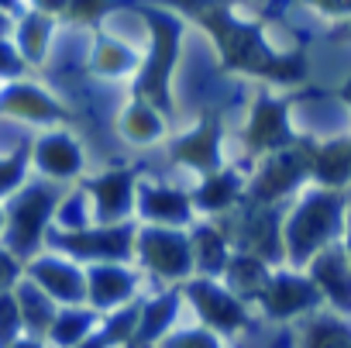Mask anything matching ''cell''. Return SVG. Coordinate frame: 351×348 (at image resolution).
Segmentation results:
<instances>
[{
	"label": "cell",
	"instance_id": "603a6c76",
	"mask_svg": "<svg viewBox=\"0 0 351 348\" xmlns=\"http://www.w3.org/2000/svg\"><path fill=\"white\" fill-rule=\"evenodd\" d=\"M35 159H38V165L49 172V176H56V180H69V176H76V172L83 169V148L66 131L45 135L38 141V148H35Z\"/></svg>",
	"mask_w": 351,
	"mask_h": 348
},
{
	"label": "cell",
	"instance_id": "7a4b0ae2",
	"mask_svg": "<svg viewBox=\"0 0 351 348\" xmlns=\"http://www.w3.org/2000/svg\"><path fill=\"white\" fill-rule=\"evenodd\" d=\"M348 207H351L348 190H324V187L300 190L293 207H286V218H282L286 266L306 269L317 252L337 245L344 238Z\"/></svg>",
	"mask_w": 351,
	"mask_h": 348
},
{
	"label": "cell",
	"instance_id": "7c38bea8",
	"mask_svg": "<svg viewBox=\"0 0 351 348\" xmlns=\"http://www.w3.org/2000/svg\"><path fill=\"white\" fill-rule=\"evenodd\" d=\"M138 169H128V165H114L100 176L86 180L83 190L93 204V221L97 224H124L131 221L134 214V204H138Z\"/></svg>",
	"mask_w": 351,
	"mask_h": 348
},
{
	"label": "cell",
	"instance_id": "cb8c5ba5",
	"mask_svg": "<svg viewBox=\"0 0 351 348\" xmlns=\"http://www.w3.org/2000/svg\"><path fill=\"white\" fill-rule=\"evenodd\" d=\"M117 128L121 135L131 141V145H155L169 135V124H165V114H158L152 104L131 97L117 117Z\"/></svg>",
	"mask_w": 351,
	"mask_h": 348
},
{
	"label": "cell",
	"instance_id": "484cf974",
	"mask_svg": "<svg viewBox=\"0 0 351 348\" xmlns=\"http://www.w3.org/2000/svg\"><path fill=\"white\" fill-rule=\"evenodd\" d=\"M90 62H93V73H97V76H104V80H124V76H134V73L141 69L145 56L134 52L128 42L107 35V38H100V42L93 45Z\"/></svg>",
	"mask_w": 351,
	"mask_h": 348
},
{
	"label": "cell",
	"instance_id": "f35d334b",
	"mask_svg": "<svg viewBox=\"0 0 351 348\" xmlns=\"http://www.w3.org/2000/svg\"><path fill=\"white\" fill-rule=\"evenodd\" d=\"M337 35H341V38H351V21H344V25H341V32H337Z\"/></svg>",
	"mask_w": 351,
	"mask_h": 348
},
{
	"label": "cell",
	"instance_id": "52a82bcc",
	"mask_svg": "<svg viewBox=\"0 0 351 348\" xmlns=\"http://www.w3.org/2000/svg\"><path fill=\"white\" fill-rule=\"evenodd\" d=\"M183 297L193 307L200 327L214 331V334H238L252 327V303H245L241 297H234L221 279H207V276H193L183 283Z\"/></svg>",
	"mask_w": 351,
	"mask_h": 348
},
{
	"label": "cell",
	"instance_id": "3957f363",
	"mask_svg": "<svg viewBox=\"0 0 351 348\" xmlns=\"http://www.w3.org/2000/svg\"><path fill=\"white\" fill-rule=\"evenodd\" d=\"M141 14L148 21L152 45L134 76V97L152 104L158 114H172V66L180 59V42H183L186 25L169 8H145Z\"/></svg>",
	"mask_w": 351,
	"mask_h": 348
},
{
	"label": "cell",
	"instance_id": "5bb4252c",
	"mask_svg": "<svg viewBox=\"0 0 351 348\" xmlns=\"http://www.w3.org/2000/svg\"><path fill=\"white\" fill-rule=\"evenodd\" d=\"M141 272L128 262H97L86 269V303L97 314H114L138 297Z\"/></svg>",
	"mask_w": 351,
	"mask_h": 348
},
{
	"label": "cell",
	"instance_id": "e0dca14e",
	"mask_svg": "<svg viewBox=\"0 0 351 348\" xmlns=\"http://www.w3.org/2000/svg\"><path fill=\"white\" fill-rule=\"evenodd\" d=\"M62 197L52 190V187H32L18 204H14V214H11V248L14 252H32L49 224V218L56 214V204Z\"/></svg>",
	"mask_w": 351,
	"mask_h": 348
},
{
	"label": "cell",
	"instance_id": "4316f807",
	"mask_svg": "<svg viewBox=\"0 0 351 348\" xmlns=\"http://www.w3.org/2000/svg\"><path fill=\"white\" fill-rule=\"evenodd\" d=\"M97 321H100V314H97L93 307H86V303H83V307H66L62 314H56L49 334H52V341L62 345V348H80V345L97 331Z\"/></svg>",
	"mask_w": 351,
	"mask_h": 348
},
{
	"label": "cell",
	"instance_id": "83f0119b",
	"mask_svg": "<svg viewBox=\"0 0 351 348\" xmlns=\"http://www.w3.org/2000/svg\"><path fill=\"white\" fill-rule=\"evenodd\" d=\"M4 107H8L11 114L32 117V121H59V117H66V111H62L56 100H49L42 90H35V86H14V90L8 93Z\"/></svg>",
	"mask_w": 351,
	"mask_h": 348
},
{
	"label": "cell",
	"instance_id": "f1b7e54d",
	"mask_svg": "<svg viewBox=\"0 0 351 348\" xmlns=\"http://www.w3.org/2000/svg\"><path fill=\"white\" fill-rule=\"evenodd\" d=\"M18 307H21V321L32 331H49L52 321H56V300L35 283L25 286V293L18 297Z\"/></svg>",
	"mask_w": 351,
	"mask_h": 348
},
{
	"label": "cell",
	"instance_id": "2e32d148",
	"mask_svg": "<svg viewBox=\"0 0 351 348\" xmlns=\"http://www.w3.org/2000/svg\"><path fill=\"white\" fill-rule=\"evenodd\" d=\"M245 187H248V180L241 176L238 165H224V169L210 172V176H204L197 183V190H190L197 218L217 221V218L234 214L245 200Z\"/></svg>",
	"mask_w": 351,
	"mask_h": 348
},
{
	"label": "cell",
	"instance_id": "60d3db41",
	"mask_svg": "<svg viewBox=\"0 0 351 348\" xmlns=\"http://www.w3.org/2000/svg\"><path fill=\"white\" fill-rule=\"evenodd\" d=\"M0 4H11V0H0Z\"/></svg>",
	"mask_w": 351,
	"mask_h": 348
},
{
	"label": "cell",
	"instance_id": "4fadbf2b",
	"mask_svg": "<svg viewBox=\"0 0 351 348\" xmlns=\"http://www.w3.org/2000/svg\"><path fill=\"white\" fill-rule=\"evenodd\" d=\"M134 214L141 224L155 228H190L197 221L193 197L183 187H169V183H141L138 187V204Z\"/></svg>",
	"mask_w": 351,
	"mask_h": 348
},
{
	"label": "cell",
	"instance_id": "5b68a950",
	"mask_svg": "<svg viewBox=\"0 0 351 348\" xmlns=\"http://www.w3.org/2000/svg\"><path fill=\"white\" fill-rule=\"evenodd\" d=\"M282 207H252L241 204L234 214L217 218V224L228 231L234 252H248L255 259H262L272 269L286 266V245H282Z\"/></svg>",
	"mask_w": 351,
	"mask_h": 348
},
{
	"label": "cell",
	"instance_id": "f546056e",
	"mask_svg": "<svg viewBox=\"0 0 351 348\" xmlns=\"http://www.w3.org/2000/svg\"><path fill=\"white\" fill-rule=\"evenodd\" d=\"M49 38H52V21L49 18H28L25 28H21V52L38 62L49 49Z\"/></svg>",
	"mask_w": 351,
	"mask_h": 348
},
{
	"label": "cell",
	"instance_id": "ba28073f",
	"mask_svg": "<svg viewBox=\"0 0 351 348\" xmlns=\"http://www.w3.org/2000/svg\"><path fill=\"white\" fill-rule=\"evenodd\" d=\"M293 107L279 97L258 93L252 111H248V124L241 131V145H245V162H258L272 152H282L289 145H296V128L289 121Z\"/></svg>",
	"mask_w": 351,
	"mask_h": 348
},
{
	"label": "cell",
	"instance_id": "d4e9b609",
	"mask_svg": "<svg viewBox=\"0 0 351 348\" xmlns=\"http://www.w3.org/2000/svg\"><path fill=\"white\" fill-rule=\"evenodd\" d=\"M269 276H272V266H265L262 259H255L248 252H234L231 262H228V269H224V276H221V283L234 297H241L245 303H255L258 293L265 290Z\"/></svg>",
	"mask_w": 351,
	"mask_h": 348
},
{
	"label": "cell",
	"instance_id": "ffe728a7",
	"mask_svg": "<svg viewBox=\"0 0 351 348\" xmlns=\"http://www.w3.org/2000/svg\"><path fill=\"white\" fill-rule=\"evenodd\" d=\"M186 231H190V248H193V272L207 276V279H221L231 255H234L228 231L217 221H207V218H197Z\"/></svg>",
	"mask_w": 351,
	"mask_h": 348
},
{
	"label": "cell",
	"instance_id": "d6a6232c",
	"mask_svg": "<svg viewBox=\"0 0 351 348\" xmlns=\"http://www.w3.org/2000/svg\"><path fill=\"white\" fill-rule=\"evenodd\" d=\"M21 176H25V155H14L8 162H0V194H8Z\"/></svg>",
	"mask_w": 351,
	"mask_h": 348
},
{
	"label": "cell",
	"instance_id": "7402d4cb",
	"mask_svg": "<svg viewBox=\"0 0 351 348\" xmlns=\"http://www.w3.org/2000/svg\"><path fill=\"white\" fill-rule=\"evenodd\" d=\"M293 345L296 348H351V321L320 307L296 321Z\"/></svg>",
	"mask_w": 351,
	"mask_h": 348
},
{
	"label": "cell",
	"instance_id": "8d00e7d4",
	"mask_svg": "<svg viewBox=\"0 0 351 348\" xmlns=\"http://www.w3.org/2000/svg\"><path fill=\"white\" fill-rule=\"evenodd\" d=\"M341 245H344V252L351 259V207H348V218H344V238H341Z\"/></svg>",
	"mask_w": 351,
	"mask_h": 348
},
{
	"label": "cell",
	"instance_id": "ac0fdd59",
	"mask_svg": "<svg viewBox=\"0 0 351 348\" xmlns=\"http://www.w3.org/2000/svg\"><path fill=\"white\" fill-rule=\"evenodd\" d=\"M183 307H186L183 286L155 293V297H141L138 331H134V341L128 348H158L176 331V324H180V317H183Z\"/></svg>",
	"mask_w": 351,
	"mask_h": 348
},
{
	"label": "cell",
	"instance_id": "44dd1931",
	"mask_svg": "<svg viewBox=\"0 0 351 348\" xmlns=\"http://www.w3.org/2000/svg\"><path fill=\"white\" fill-rule=\"evenodd\" d=\"M32 279L56 303H66V307H83L86 303V272L80 266H73V262L42 259V262L32 266Z\"/></svg>",
	"mask_w": 351,
	"mask_h": 348
},
{
	"label": "cell",
	"instance_id": "d6986e66",
	"mask_svg": "<svg viewBox=\"0 0 351 348\" xmlns=\"http://www.w3.org/2000/svg\"><path fill=\"white\" fill-rule=\"evenodd\" d=\"M310 155V183L324 190H348L351 183V135L341 138H303Z\"/></svg>",
	"mask_w": 351,
	"mask_h": 348
},
{
	"label": "cell",
	"instance_id": "74e56055",
	"mask_svg": "<svg viewBox=\"0 0 351 348\" xmlns=\"http://www.w3.org/2000/svg\"><path fill=\"white\" fill-rule=\"evenodd\" d=\"M341 100H344V107L351 111V80H348V83L341 86Z\"/></svg>",
	"mask_w": 351,
	"mask_h": 348
},
{
	"label": "cell",
	"instance_id": "8992f818",
	"mask_svg": "<svg viewBox=\"0 0 351 348\" xmlns=\"http://www.w3.org/2000/svg\"><path fill=\"white\" fill-rule=\"evenodd\" d=\"M134 262L165 283H186L193 279V248H190V231L183 228H155V224H138L134 238Z\"/></svg>",
	"mask_w": 351,
	"mask_h": 348
},
{
	"label": "cell",
	"instance_id": "d590c367",
	"mask_svg": "<svg viewBox=\"0 0 351 348\" xmlns=\"http://www.w3.org/2000/svg\"><path fill=\"white\" fill-rule=\"evenodd\" d=\"M14 272H18V269H14V262H11L8 255H0V290H4V286L14 279Z\"/></svg>",
	"mask_w": 351,
	"mask_h": 348
},
{
	"label": "cell",
	"instance_id": "ab89813d",
	"mask_svg": "<svg viewBox=\"0 0 351 348\" xmlns=\"http://www.w3.org/2000/svg\"><path fill=\"white\" fill-rule=\"evenodd\" d=\"M14 348H42V345H35V341H25V345H14Z\"/></svg>",
	"mask_w": 351,
	"mask_h": 348
},
{
	"label": "cell",
	"instance_id": "e575fe53",
	"mask_svg": "<svg viewBox=\"0 0 351 348\" xmlns=\"http://www.w3.org/2000/svg\"><path fill=\"white\" fill-rule=\"evenodd\" d=\"M21 69V59L14 49H8L4 42H0V73H18Z\"/></svg>",
	"mask_w": 351,
	"mask_h": 348
},
{
	"label": "cell",
	"instance_id": "30bf717a",
	"mask_svg": "<svg viewBox=\"0 0 351 348\" xmlns=\"http://www.w3.org/2000/svg\"><path fill=\"white\" fill-rule=\"evenodd\" d=\"M134 238H138V224L124 221V224H93L86 231H59L56 245L73 255V259H86V262H128L134 259Z\"/></svg>",
	"mask_w": 351,
	"mask_h": 348
},
{
	"label": "cell",
	"instance_id": "1f68e13d",
	"mask_svg": "<svg viewBox=\"0 0 351 348\" xmlns=\"http://www.w3.org/2000/svg\"><path fill=\"white\" fill-rule=\"evenodd\" d=\"M121 4V0H69V18H76L80 25H93V21H100L107 11H114Z\"/></svg>",
	"mask_w": 351,
	"mask_h": 348
},
{
	"label": "cell",
	"instance_id": "4dcf8cb0",
	"mask_svg": "<svg viewBox=\"0 0 351 348\" xmlns=\"http://www.w3.org/2000/svg\"><path fill=\"white\" fill-rule=\"evenodd\" d=\"M158 348H224V345H221V334L197 324V327H176Z\"/></svg>",
	"mask_w": 351,
	"mask_h": 348
},
{
	"label": "cell",
	"instance_id": "9c48e42d",
	"mask_svg": "<svg viewBox=\"0 0 351 348\" xmlns=\"http://www.w3.org/2000/svg\"><path fill=\"white\" fill-rule=\"evenodd\" d=\"M320 303H324V297H320L317 283L303 269L282 266V269H272L265 290L258 293V300L252 307H258L262 317H269V321H300V317L320 310Z\"/></svg>",
	"mask_w": 351,
	"mask_h": 348
},
{
	"label": "cell",
	"instance_id": "6da1fadb",
	"mask_svg": "<svg viewBox=\"0 0 351 348\" xmlns=\"http://www.w3.org/2000/svg\"><path fill=\"white\" fill-rule=\"evenodd\" d=\"M221 56V66L252 80H269V83H303L306 76V59L296 56H282L265 42V32L258 21H245L234 14V8L228 0L210 4L200 18H197Z\"/></svg>",
	"mask_w": 351,
	"mask_h": 348
},
{
	"label": "cell",
	"instance_id": "836d02e7",
	"mask_svg": "<svg viewBox=\"0 0 351 348\" xmlns=\"http://www.w3.org/2000/svg\"><path fill=\"white\" fill-rule=\"evenodd\" d=\"M310 8H317L320 14L327 18H337V21H351V0H306Z\"/></svg>",
	"mask_w": 351,
	"mask_h": 348
},
{
	"label": "cell",
	"instance_id": "277c9868",
	"mask_svg": "<svg viewBox=\"0 0 351 348\" xmlns=\"http://www.w3.org/2000/svg\"><path fill=\"white\" fill-rule=\"evenodd\" d=\"M310 183V155L303 138L282 152H272L265 159L255 162L248 187H245V200L252 207H282V200L296 197L300 190H306Z\"/></svg>",
	"mask_w": 351,
	"mask_h": 348
},
{
	"label": "cell",
	"instance_id": "9a60e30c",
	"mask_svg": "<svg viewBox=\"0 0 351 348\" xmlns=\"http://www.w3.org/2000/svg\"><path fill=\"white\" fill-rule=\"evenodd\" d=\"M303 272L317 283L327 310H334L341 317H351V259H348L341 242L317 252Z\"/></svg>",
	"mask_w": 351,
	"mask_h": 348
},
{
	"label": "cell",
	"instance_id": "8fae6325",
	"mask_svg": "<svg viewBox=\"0 0 351 348\" xmlns=\"http://www.w3.org/2000/svg\"><path fill=\"white\" fill-rule=\"evenodd\" d=\"M169 159L183 169L200 172V180L210 176V172L224 169V124L214 114H204L197 121V128L183 131V135H172L169 138Z\"/></svg>",
	"mask_w": 351,
	"mask_h": 348
}]
</instances>
